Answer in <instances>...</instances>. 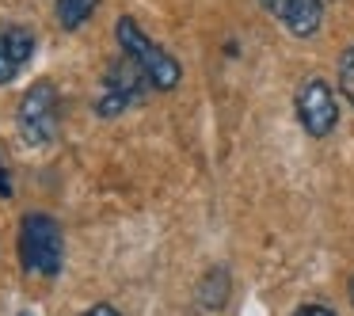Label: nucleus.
Instances as JSON below:
<instances>
[{"label":"nucleus","instance_id":"1a4fd4ad","mask_svg":"<svg viewBox=\"0 0 354 316\" xmlns=\"http://www.w3.org/2000/svg\"><path fill=\"white\" fill-rule=\"evenodd\" d=\"M95 8H100V0H57V4H54L62 31H80V27L92 19Z\"/></svg>","mask_w":354,"mask_h":316},{"label":"nucleus","instance_id":"f257e3e1","mask_svg":"<svg viewBox=\"0 0 354 316\" xmlns=\"http://www.w3.org/2000/svg\"><path fill=\"white\" fill-rule=\"evenodd\" d=\"M19 267L39 278H57L65 267V232L42 210H31L19 221Z\"/></svg>","mask_w":354,"mask_h":316},{"label":"nucleus","instance_id":"7ed1b4c3","mask_svg":"<svg viewBox=\"0 0 354 316\" xmlns=\"http://www.w3.org/2000/svg\"><path fill=\"white\" fill-rule=\"evenodd\" d=\"M153 92H156V84L145 77V69H141L133 57L122 54V57H115V62L103 69V80H100V92H95L92 111L100 118H118V115H126L130 107L145 103Z\"/></svg>","mask_w":354,"mask_h":316},{"label":"nucleus","instance_id":"423d86ee","mask_svg":"<svg viewBox=\"0 0 354 316\" xmlns=\"http://www.w3.org/2000/svg\"><path fill=\"white\" fill-rule=\"evenodd\" d=\"M263 8H267L293 39H313L324 27L328 0H263Z\"/></svg>","mask_w":354,"mask_h":316},{"label":"nucleus","instance_id":"6e6552de","mask_svg":"<svg viewBox=\"0 0 354 316\" xmlns=\"http://www.w3.org/2000/svg\"><path fill=\"white\" fill-rule=\"evenodd\" d=\"M194 297H198V305L206 308V313H221V308L229 305V297H232V278H229V270H225V267H209L206 275H202Z\"/></svg>","mask_w":354,"mask_h":316},{"label":"nucleus","instance_id":"f8f14e48","mask_svg":"<svg viewBox=\"0 0 354 316\" xmlns=\"http://www.w3.org/2000/svg\"><path fill=\"white\" fill-rule=\"evenodd\" d=\"M80 316H122V313H118L115 305H107V301H100V305H92L88 313H80Z\"/></svg>","mask_w":354,"mask_h":316},{"label":"nucleus","instance_id":"39448f33","mask_svg":"<svg viewBox=\"0 0 354 316\" xmlns=\"http://www.w3.org/2000/svg\"><path fill=\"white\" fill-rule=\"evenodd\" d=\"M293 111H297V122L308 138H328L339 126V100L335 88L324 77H308L297 84L293 92Z\"/></svg>","mask_w":354,"mask_h":316},{"label":"nucleus","instance_id":"9b49d317","mask_svg":"<svg viewBox=\"0 0 354 316\" xmlns=\"http://www.w3.org/2000/svg\"><path fill=\"white\" fill-rule=\"evenodd\" d=\"M293 316H339V313H335V308H328V305H316V301H313V305H301Z\"/></svg>","mask_w":354,"mask_h":316},{"label":"nucleus","instance_id":"0eeeda50","mask_svg":"<svg viewBox=\"0 0 354 316\" xmlns=\"http://www.w3.org/2000/svg\"><path fill=\"white\" fill-rule=\"evenodd\" d=\"M31 54H35L31 27H24V24H4L0 27V88L12 84V80L27 69Z\"/></svg>","mask_w":354,"mask_h":316},{"label":"nucleus","instance_id":"f03ea898","mask_svg":"<svg viewBox=\"0 0 354 316\" xmlns=\"http://www.w3.org/2000/svg\"><path fill=\"white\" fill-rule=\"evenodd\" d=\"M115 42H118V50H122L126 57H133V62L145 69V77L156 84V92H176L179 88V80H183L179 62L160 46V42L149 39L133 16H118L115 19Z\"/></svg>","mask_w":354,"mask_h":316},{"label":"nucleus","instance_id":"20e7f679","mask_svg":"<svg viewBox=\"0 0 354 316\" xmlns=\"http://www.w3.org/2000/svg\"><path fill=\"white\" fill-rule=\"evenodd\" d=\"M16 130L31 149H50L57 138V92L50 80H35L16 107Z\"/></svg>","mask_w":354,"mask_h":316},{"label":"nucleus","instance_id":"ddd939ff","mask_svg":"<svg viewBox=\"0 0 354 316\" xmlns=\"http://www.w3.org/2000/svg\"><path fill=\"white\" fill-rule=\"evenodd\" d=\"M0 198H12V176L4 168V160H0Z\"/></svg>","mask_w":354,"mask_h":316},{"label":"nucleus","instance_id":"4468645a","mask_svg":"<svg viewBox=\"0 0 354 316\" xmlns=\"http://www.w3.org/2000/svg\"><path fill=\"white\" fill-rule=\"evenodd\" d=\"M346 293H351V305H354V275H351V282H346Z\"/></svg>","mask_w":354,"mask_h":316},{"label":"nucleus","instance_id":"2eb2a0df","mask_svg":"<svg viewBox=\"0 0 354 316\" xmlns=\"http://www.w3.org/2000/svg\"><path fill=\"white\" fill-rule=\"evenodd\" d=\"M16 316H31V313H16Z\"/></svg>","mask_w":354,"mask_h":316},{"label":"nucleus","instance_id":"9d476101","mask_svg":"<svg viewBox=\"0 0 354 316\" xmlns=\"http://www.w3.org/2000/svg\"><path fill=\"white\" fill-rule=\"evenodd\" d=\"M339 92H343V100L354 107V42L339 54Z\"/></svg>","mask_w":354,"mask_h":316}]
</instances>
